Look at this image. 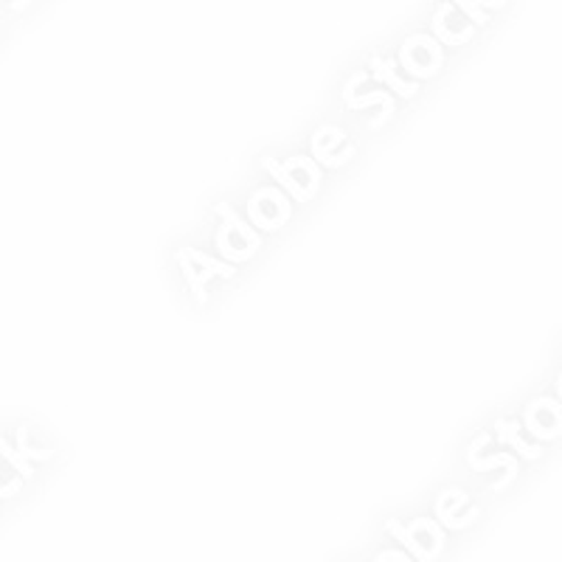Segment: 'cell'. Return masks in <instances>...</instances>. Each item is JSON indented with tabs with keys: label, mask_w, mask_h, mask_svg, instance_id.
<instances>
[{
	"label": "cell",
	"mask_w": 562,
	"mask_h": 562,
	"mask_svg": "<svg viewBox=\"0 0 562 562\" xmlns=\"http://www.w3.org/2000/svg\"><path fill=\"white\" fill-rule=\"evenodd\" d=\"M262 169H268L279 189H284L288 198L299 200V203H310L318 194L321 180H324V169L313 155H290L288 160H276L265 155Z\"/></svg>",
	"instance_id": "cell-1"
},
{
	"label": "cell",
	"mask_w": 562,
	"mask_h": 562,
	"mask_svg": "<svg viewBox=\"0 0 562 562\" xmlns=\"http://www.w3.org/2000/svg\"><path fill=\"white\" fill-rule=\"evenodd\" d=\"M220 217H223V225L217 228V237H214V245H217V254L220 259L231 265H239V262H248L259 254L262 248V237H259V231L243 220L237 211L231 209L228 203H217L214 205Z\"/></svg>",
	"instance_id": "cell-2"
},
{
	"label": "cell",
	"mask_w": 562,
	"mask_h": 562,
	"mask_svg": "<svg viewBox=\"0 0 562 562\" xmlns=\"http://www.w3.org/2000/svg\"><path fill=\"white\" fill-rule=\"evenodd\" d=\"M385 529L394 535V540L405 546L411 557L416 560H439L441 551H445V543H448V537H445V526L439 520L430 518H416L414 524L403 526L400 520H389Z\"/></svg>",
	"instance_id": "cell-3"
},
{
	"label": "cell",
	"mask_w": 562,
	"mask_h": 562,
	"mask_svg": "<svg viewBox=\"0 0 562 562\" xmlns=\"http://www.w3.org/2000/svg\"><path fill=\"white\" fill-rule=\"evenodd\" d=\"M178 262H180V270H183V276H186V284H189V290H192L194 299H198L200 304H205V301H209L205 288H209L211 281L234 279V276H237V268H234L231 262H225V259H214V256H205L194 248H180Z\"/></svg>",
	"instance_id": "cell-4"
},
{
	"label": "cell",
	"mask_w": 562,
	"mask_h": 562,
	"mask_svg": "<svg viewBox=\"0 0 562 562\" xmlns=\"http://www.w3.org/2000/svg\"><path fill=\"white\" fill-rule=\"evenodd\" d=\"M293 205L284 189H259L248 200V223L256 231H279L288 225Z\"/></svg>",
	"instance_id": "cell-5"
},
{
	"label": "cell",
	"mask_w": 562,
	"mask_h": 562,
	"mask_svg": "<svg viewBox=\"0 0 562 562\" xmlns=\"http://www.w3.org/2000/svg\"><path fill=\"white\" fill-rule=\"evenodd\" d=\"M560 425H562V403L560 396H537L526 405L524 422L520 428L529 430L531 439H537L540 445H549V441L560 439Z\"/></svg>",
	"instance_id": "cell-6"
},
{
	"label": "cell",
	"mask_w": 562,
	"mask_h": 562,
	"mask_svg": "<svg viewBox=\"0 0 562 562\" xmlns=\"http://www.w3.org/2000/svg\"><path fill=\"white\" fill-rule=\"evenodd\" d=\"M396 63L403 65L405 74H408L411 79H430L436 77L441 70V65H445V54H441L436 40L416 34V37L405 40L403 52H400Z\"/></svg>",
	"instance_id": "cell-7"
},
{
	"label": "cell",
	"mask_w": 562,
	"mask_h": 562,
	"mask_svg": "<svg viewBox=\"0 0 562 562\" xmlns=\"http://www.w3.org/2000/svg\"><path fill=\"white\" fill-rule=\"evenodd\" d=\"M310 149H313V158L318 160L321 169H340L355 158V144H351L349 135L340 127H335V124H321L313 133Z\"/></svg>",
	"instance_id": "cell-8"
},
{
	"label": "cell",
	"mask_w": 562,
	"mask_h": 562,
	"mask_svg": "<svg viewBox=\"0 0 562 562\" xmlns=\"http://www.w3.org/2000/svg\"><path fill=\"white\" fill-rule=\"evenodd\" d=\"M436 518L445 529L461 531L479 518V509L470 506V495H467L461 486H448L441 490V495L436 498Z\"/></svg>",
	"instance_id": "cell-9"
},
{
	"label": "cell",
	"mask_w": 562,
	"mask_h": 562,
	"mask_svg": "<svg viewBox=\"0 0 562 562\" xmlns=\"http://www.w3.org/2000/svg\"><path fill=\"white\" fill-rule=\"evenodd\" d=\"M366 79H369V74H363V70L351 74L349 82L344 85V104L349 110H366V108H374V104H380V108H383V113H380L378 119L369 124L371 130H380L385 122H389V119H394L396 102H394V97H391V93H385V90H374V93L358 97V88L366 82Z\"/></svg>",
	"instance_id": "cell-10"
},
{
	"label": "cell",
	"mask_w": 562,
	"mask_h": 562,
	"mask_svg": "<svg viewBox=\"0 0 562 562\" xmlns=\"http://www.w3.org/2000/svg\"><path fill=\"white\" fill-rule=\"evenodd\" d=\"M396 68H400V63H396L394 57H391V59L371 57V63H369L371 79H378V82L389 85V88L394 90L400 99H414L416 93H419V82H416V79H411V77L403 79L400 74H396Z\"/></svg>",
	"instance_id": "cell-11"
},
{
	"label": "cell",
	"mask_w": 562,
	"mask_h": 562,
	"mask_svg": "<svg viewBox=\"0 0 562 562\" xmlns=\"http://www.w3.org/2000/svg\"><path fill=\"white\" fill-rule=\"evenodd\" d=\"M467 461H470V467H473L475 473H486V470L504 467L506 475L501 481H495V492H504L506 486L515 481V475H518V459H515L512 453H498V456H492V459H481L475 450H467Z\"/></svg>",
	"instance_id": "cell-12"
},
{
	"label": "cell",
	"mask_w": 562,
	"mask_h": 562,
	"mask_svg": "<svg viewBox=\"0 0 562 562\" xmlns=\"http://www.w3.org/2000/svg\"><path fill=\"white\" fill-rule=\"evenodd\" d=\"M495 428H498L501 445H509V448H515L526 461H537L540 456L546 453V448L540 445V441H535V445H531V441H526L524 436H520V422L498 419V425H495Z\"/></svg>",
	"instance_id": "cell-13"
},
{
	"label": "cell",
	"mask_w": 562,
	"mask_h": 562,
	"mask_svg": "<svg viewBox=\"0 0 562 562\" xmlns=\"http://www.w3.org/2000/svg\"><path fill=\"white\" fill-rule=\"evenodd\" d=\"M434 29H436V37L441 40V43L448 45H461L467 43V40L473 37V26H467L464 20H453V23H448V20L441 18V14H436L434 20Z\"/></svg>",
	"instance_id": "cell-14"
},
{
	"label": "cell",
	"mask_w": 562,
	"mask_h": 562,
	"mask_svg": "<svg viewBox=\"0 0 562 562\" xmlns=\"http://www.w3.org/2000/svg\"><path fill=\"white\" fill-rule=\"evenodd\" d=\"M20 456L26 461H45V459H52L54 450H34L29 448V439H26V428L20 430Z\"/></svg>",
	"instance_id": "cell-15"
},
{
	"label": "cell",
	"mask_w": 562,
	"mask_h": 562,
	"mask_svg": "<svg viewBox=\"0 0 562 562\" xmlns=\"http://www.w3.org/2000/svg\"><path fill=\"white\" fill-rule=\"evenodd\" d=\"M0 450H3V453L9 456V461H12V464L18 467L20 473H23V475H32V473H34V470H32V464H29V461L23 459V456H20V453H14L12 448H7V445H3V441H0Z\"/></svg>",
	"instance_id": "cell-16"
},
{
	"label": "cell",
	"mask_w": 562,
	"mask_h": 562,
	"mask_svg": "<svg viewBox=\"0 0 562 562\" xmlns=\"http://www.w3.org/2000/svg\"><path fill=\"white\" fill-rule=\"evenodd\" d=\"M378 560H411V554H405V551H385V554H378Z\"/></svg>",
	"instance_id": "cell-17"
}]
</instances>
